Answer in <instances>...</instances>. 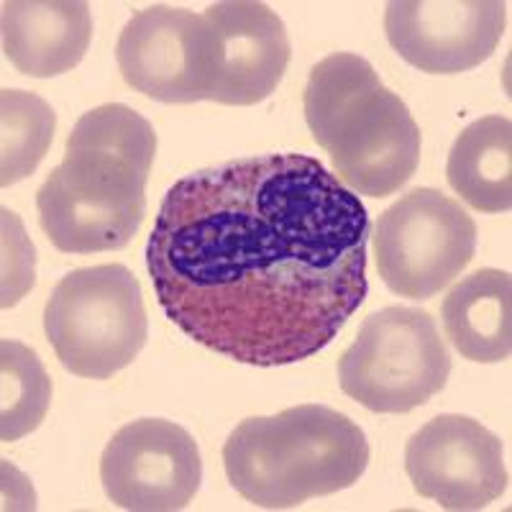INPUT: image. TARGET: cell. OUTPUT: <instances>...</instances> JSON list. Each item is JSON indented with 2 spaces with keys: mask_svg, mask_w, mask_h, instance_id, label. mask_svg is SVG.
Wrapping results in <instances>:
<instances>
[{
  "mask_svg": "<svg viewBox=\"0 0 512 512\" xmlns=\"http://www.w3.org/2000/svg\"><path fill=\"white\" fill-rule=\"evenodd\" d=\"M54 128L57 116L44 98L26 90L0 93V185L34 175L52 146Z\"/></svg>",
  "mask_w": 512,
  "mask_h": 512,
  "instance_id": "16",
  "label": "cell"
},
{
  "mask_svg": "<svg viewBox=\"0 0 512 512\" xmlns=\"http://www.w3.org/2000/svg\"><path fill=\"white\" fill-rule=\"evenodd\" d=\"M123 80L146 98L187 105L208 100L210 39L203 16L157 3L134 13L116 44Z\"/></svg>",
  "mask_w": 512,
  "mask_h": 512,
  "instance_id": "10",
  "label": "cell"
},
{
  "mask_svg": "<svg viewBox=\"0 0 512 512\" xmlns=\"http://www.w3.org/2000/svg\"><path fill=\"white\" fill-rule=\"evenodd\" d=\"M44 331L67 372L113 377L134 364L149 336L139 280L123 264L64 274L44 308Z\"/></svg>",
  "mask_w": 512,
  "mask_h": 512,
  "instance_id": "5",
  "label": "cell"
},
{
  "mask_svg": "<svg viewBox=\"0 0 512 512\" xmlns=\"http://www.w3.org/2000/svg\"><path fill=\"white\" fill-rule=\"evenodd\" d=\"M369 443L354 420L326 405H297L249 418L223 446L231 487L262 510H290L354 487L367 472Z\"/></svg>",
  "mask_w": 512,
  "mask_h": 512,
  "instance_id": "4",
  "label": "cell"
},
{
  "mask_svg": "<svg viewBox=\"0 0 512 512\" xmlns=\"http://www.w3.org/2000/svg\"><path fill=\"white\" fill-rule=\"evenodd\" d=\"M100 482L108 500L121 510H185L203 482L200 448L172 420H134L118 428L105 446Z\"/></svg>",
  "mask_w": 512,
  "mask_h": 512,
  "instance_id": "8",
  "label": "cell"
},
{
  "mask_svg": "<svg viewBox=\"0 0 512 512\" xmlns=\"http://www.w3.org/2000/svg\"><path fill=\"white\" fill-rule=\"evenodd\" d=\"M443 331L464 359L497 364L512 351V282L502 269L469 274L443 300Z\"/></svg>",
  "mask_w": 512,
  "mask_h": 512,
  "instance_id": "14",
  "label": "cell"
},
{
  "mask_svg": "<svg viewBox=\"0 0 512 512\" xmlns=\"http://www.w3.org/2000/svg\"><path fill=\"white\" fill-rule=\"evenodd\" d=\"M157 157L152 123L128 105L82 113L64 159L36 192L39 226L64 254L126 249L146 216V182Z\"/></svg>",
  "mask_w": 512,
  "mask_h": 512,
  "instance_id": "2",
  "label": "cell"
},
{
  "mask_svg": "<svg viewBox=\"0 0 512 512\" xmlns=\"http://www.w3.org/2000/svg\"><path fill=\"white\" fill-rule=\"evenodd\" d=\"M372 239L384 285L400 297L431 300L474 259L477 223L443 192L418 187L384 210Z\"/></svg>",
  "mask_w": 512,
  "mask_h": 512,
  "instance_id": "7",
  "label": "cell"
},
{
  "mask_svg": "<svg viewBox=\"0 0 512 512\" xmlns=\"http://www.w3.org/2000/svg\"><path fill=\"white\" fill-rule=\"evenodd\" d=\"M305 123L356 195H395L420 164V128L400 95L359 54L336 52L310 70Z\"/></svg>",
  "mask_w": 512,
  "mask_h": 512,
  "instance_id": "3",
  "label": "cell"
},
{
  "mask_svg": "<svg viewBox=\"0 0 512 512\" xmlns=\"http://www.w3.org/2000/svg\"><path fill=\"white\" fill-rule=\"evenodd\" d=\"M369 213L305 154L200 169L169 187L146 241L167 318L205 349L285 367L326 349L367 297Z\"/></svg>",
  "mask_w": 512,
  "mask_h": 512,
  "instance_id": "1",
  "label": "cell"
},
{
  "mask_svg": "<svg viewBox=\"0 0 512 512\" xmlns=\"http://www.w3.org/2000/svg\"><path fill=\"white\" fill-rule=\"evenodd\" d=\"M0 11L3 54L21 75H64L88 54L93 13L82 0H6Z\"/></svg>",
  "mask_w": 512,
  "mask_h": 512,
  "instance_id": "13",
  "label": "cell"
},
{
  "mask_svg": "<svg viewBox=\"0 0 512 512\" xmlns=\"http://www.w3.org/2000/svg\"><path fill=\"white\" fill-rule=\"evenodd\" d=\"M210 39L208 100L256 105L277 90L290 64L282 18L256 0H223L203 13Z\"/></svg>",
  "mask_w": 512,
  "mask_h": 512,
  "instance_id": "12",
  "label": "cell"
},
{
  "mask_svg": "<svg viewBox=\"0 0 512 512\" xmlns=\"http://www.w3.org/2000/svg\"><path fill=\"white\" fill-rule=\"evenodd\" d=\"M52 379L39 356L21 341L0 344V441L13 443L34 433L47 418Z\"/></svg>",
  "mask_w": 512,
  "mask_h": 512,
  "instance_id": "17",
  "label": "cell"
},
{
  "mask_svg": "<svg viewBox=\"0 0 512 512\" xmlns=\"http://www.w3.org/2000/svg\"><path fill=\"white\" fill-rule=\"evenodd\" d=\"M405 472L420 497L454 512L482 510L510 487L502 441L466 415H438L413 433Z\"/></svg>",
  "mask_w": 512,
  "mask_h": 512,
  "instance_id": "9",
  "label": "cell"
},
{
  "mask_svg": "<svg viewBox=\"0 0 512 512\" xmlns=\"http://www.w3.org/2000/svg\"><path fill=\"white\" fill-rule=\"evenodd\" d=\"M507 29L500 0H392L384 34L397 54L428 75H459L487 62Z\"/></svg>",
  "mask_w": 512,
  "mask_h": 512,
  "instance_id": "11",
  "label": "cell"
},
{
  "mask_svg": "<svg viewBox=\"0 0 512 512\" xmlns=\"http://www.w3.org/2000/svg\"><path fill=\"white\" fill-rule=\"evenodd\" d=\"M451 356L431 313L379 310L364 320L338 361L344 395L379 415L413 413L446 387Z\"/></svg>",
  "mask_w": 512,
  "mask_h": 512,
  "instance_id": "6",
  "label": "cell"
},
{
  "mask_svg": "<svg viewBox=\"0 0 512 512\" xmlns=\"http://www.w3.org/2000/svg\"><path fill=\"white\" fill-rule=\"evenodd\" d=\"M451 190L482 213H507L512 205V123L484 116L456 136L448 152Z\"/></svg>",
  "mask_w": 512,
  "mask_h": 512,
  "instance_id": "15",
  "label": "cell"
}]
</instances>
